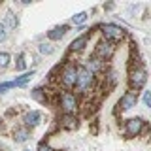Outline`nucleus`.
<instances>
[{
  "label": "nucleus",
  "mask_w": 151,
  "mask_h": 151,
  "mask_svg": "<svg viewBox=\"0 0 151 151\" xmlns=\"http://www.w3.org/2000/svg\"><path fill=\"white\" fill-rule=\"evenodd\" d=\"M127 79H129L130 91L138 93L140 89H144L145 83H147V70H145L142 64H134V66L129 68V76H127Z\"/></svg>",
  "instance_id": "obj_1"
},
{
  "label": "nucleus",
  "mask_w": 151,
  "mask_h": 151,
  "mask_svg": "<svg viewBox=\"0 0 151 151\" xmlns=\"http://www.w3.org/2000/svg\"><path fill=\"white\" fill-rule=\"evenodd\" d=\"M94 87V76L89 70L83 68V64H78V76H76V85L74 89H78V93L87 94L89 91H93Z\"/></svg>",
  "instance_id": "obj_2"
},
{
  "label": "nucleus",
  "mask_w": 151,
  "mask_h": 151,
  "mask_svg": "<svg viewBox=\"0 0 151 151\" xmlns=\"http://www.w3.org/2000/svg\"><path fill=\"white\" fill-rule=\"evenodd\" d=\"M98 28H100L102 40L110 42V44H113V45L125 38V28H121L119 25H115V23H104V25H100Z\"/></svg>",
  "instance_id": "obj_3"
},
{
  "label": "nucleus",
  "mask_w": 151,
  "mask_h": 151,
  "mask_svg": "<svg viewBox=\"0 0 151 151\" xmlns=\"http://www.w3.org/2000/svg\"><path fill=\"white\" fill-rule=\"evenodd\" d=\"M76 76H78V64H76V63H66L63 68H60L59 83L64 87V91H72V89H74Z\"/></svg>",
  "instance_id": "obj_4"
},
{
  "label": "nucleus",
  "mask_w": 151,
  "mask_h": 151,
  "mask_svg": "<svg viewBox=\"0 0 151 151\" xmlns=\"http://www.w3.org/2000/svg\"><path fill=\"white\" fill-rule=\"evenodd\" d=\"M59 108L63 113H76L79 110V96L74 91H64L59 96Z\"/></svg>",
  "instance_id": "obj_5"
},
{
  "label": "nucleus",
  "mask_w": 151,
  "mask_h": 151,
  "mask_svg": "<svg viewBox=\"0 0 151 151\" xmlns=\"http://www.w3.org/2000/svg\"><path fill=\"white\" fill-rule=\"evenodd\" d=\"M145 129V121L142 117H130V119L125 121V134L127 138H136L140 136Z\"/></svg>",
  "instance_id": "obj_6"
},
{
  "label": "nucleus",
  "mask_w": 151,
  "mask_h": 151,
  "mask_svg": "<svg viewBox=\"0 0 151 151\" xmlns=\"http://www.w3.org/2000/svg\"><path fill=\"white\" fill-rule=\"evenodd\" d=\"M115 49H117V47L113 45V44L100 40V42L96 44V47H94V57H98L100 60L108 63V60H111V59H113V55H115Z\"/></svg>",
  "instance_id": "obj_7"
},
{
  "label": "nucleus",
  "mask_w": 151,
  "mask_h": 151,
  "mask_svg": "<svg viewBox=\"0 0 151 151\" xmlns=\"http://www.w3.org/2000/svg\"><path fill=\"white\" fill-rule=\"evenodd\" d=\"M138 100H140V94L136 91H125L123 93V96L119 98V102H117V106H119L121 111H127V110H132V108L138 106Z\"/></svg>",
  "instance_id": "obj_8"
},
{
  "label": "nucleus",
  "mask_w": 151,
  "mask_h": 151,
  "mask_svg": "<svg viewBox=\"0 0 151 151\" xmlns=\"http://www.w3.org/2000/svg\"><path fill=\"white\" fill-rule=\"evenodd\" d=\"M106 64H108V63H104V60H100V59H98V57L91 55L87 60H85L83 68H85V70H89V72H91V74L94 76V78H96L98 74H102L104 70H106Z\"/></svg>",
  "instance_id": "obj_9"
},
{
  "label": "nucleus",
  "mask_w": 151,
  "mask_h": 151,
  "mask_svg": "<svg viewBox=\"0 0 151 151\" xmlns=\"http://www.w3.org/2000/svg\"><path fill=\"white\" fill-rule=\"evenodd\" d=\"M79 125V119L76 113H63V115L59 117V127L64 130H76Z\"/></svg>",
  "instance_id": "obj_10"
},
{
  "label": "nucleus",
  "mask_w": 151,
  "mask_h": 151,
  "mask_svg": "<svg viewBox=\"0 0 151 151\" xmlns=\"http://www.w3.org/2000/svg\"><path fill=\"white\" fill-rule=\"evenodd\" d=\"M40 123H42V111H38V110H30L23 115V127H27L30 130L34 127H38Z\"/></svg>",
  "instance_id": "obj_11"
},
{
  "label": "nucleus",
  "mask_w": 151,
  "mask_h": 151,
  "mask_svg": "<svg viewBox=\"0 0 151 151\" xmlns=\"http://www.w3.org/2000/svg\"><path fill=\"white\" fill-rule=\"evenodd\" d=\"M68 25H57L53 27L51 30H47V40L49 42H59V40H63V38L68 34Z\"/></svg>",
  "instance_id": "obj_12"
},
{
  "label": "nucleus",
  "mask_w": 151,
  "mask_h": 151,
  "mask_svg": "<svg viewBox=\"0 0 151 151\" xmlns=\"http://www.w3.org/2000/svg\"><path fill=\"white\" fill-rule=\"evenodd\" d=\"M87 42H89V32L87 34H81V36H78L76 40H72V44H70V53H79V51H83L85 49V45H87Z\"/></svg>",
  "instance_id": "obj_13"
},
{
  "label": "nucleus",
  "mask_w": 151,
  "mask_h": 151,
  "mask_svg": "<svg viewBox=\"0 0 151 151\" xmlns=\"http://www.w3.org/2000/svg\"><path fill=\"white\" fill-rule=\"evenodd\" d=\"M28 138H30V129H27V127L21 125L13 130V140H15V144H25Z\"/></svg>",
  "instance_id": "obj_14"
},
{
  "label": "nucleus",
  "mask_w": 151,
  "mask_h": 151,
  "mask_svg": "<svg viewBox=\"0 0 151 151\" xmlns=\"http://www.w3.org/2000/svg\"><path fill=\"white\" fill-rule=\"evenodd\" d=\"M4 25H6L8 28H9V32L13 30V28H17V25H19V19H17V15L15 13L12 12V9H9V12H6V15H4Z\"/></svg>",
  "instance_id": "obj_15"
},
{
  "label": "nucleus",
  "mask_w": 151,
  "mask_h": 151,
  "mask_svg": "<svg viewBox=\"0 0 151 151\" xmlns=\"http://www.w3.org/2000/svg\"><path fill=\"white\" fill-rule=\"evenodd\" d=\"M32 76H34V70H28V72H25V74H21L19 78H15L13 79V87H25V85L32 79Z\"/></svg>",
  "instance_id": "obj_16"
},
{
  "label": "nucleus",
  "mask_w": 151,
  "mask_h": 151,
  "mask_svg": "<svg viewBox=\"0 0 151 151\" xmlns=\"http://www.w3.org/2000/svg\"><path fill=\"white\" fill-rule=\"evenodd\" d=\"M30 98H32V100H36V102H40V104H45L47 102V94L44 91V87H34L30 91Z\"/></svg>",
  "instance_id": "obj_17"
},
{
  "label": "nucleus",
  "mask_w": 151,
  "mask_h": 151,
  "mask_svg": "<svg viewBox=\"0 0 151 151\" xmlns=\"http://www.w3.org/2000/svg\"><path fill=\"white\" fill-rule=\"evenodd\" d=\"M38 51H40L42 55H53L55 47L51 45V42H40V44H38Z\"/></svg>",
  "instance_id": "obj_18"
},
{
  "label": "nucleus",
  "mask_w": 151,
  "mask_h": 151,
  "mask_svg": "<svg viewBox=\"0 0 151 151\" xmlns=\"http://www.w3.org/2000/svg\"><path fill=\"white\" fill-rule=\"evenodd\" d=\"M87 17H89V13H87V12L74 13V15H72V23H74V25H78V27H83V23L87 21Z\"/></svg>",
  "instance_id": "obj_19"
},
{
  "label": "nucleus",
  "mask_w": 151,
  "mask_h": 151,
  "mask_svg": "<svg viewBox=\"0 0 151 151\" xmlns=\"http://www.w3.org/2000/svg\"><path fill=\"white\" fill-rule=\"evenodd\" d=\"M9 63H12V55H9L8 51H0V70L8 68Z\"/></svg>",
  "instance_id": "obj_20"
},
{
  "label": "nucleus",
  "mask_w": 151,
  "mask_h": 151,
  "mask_svg": "<svg viewBox=\"0 0 151 151\" xmlns=\"http://www.w3.org/2000/svg\"><path fill=\"white\" fill-rule=\"evenodd\" d=\"M106 89H113L117 85V76H115V72H108V76H106Z\"/></svg>",
  "instance_id": "obj_21"
},
{
  "label": "nucleus",
  "mask_w": 151,
  "mask_h": 151,
  "mask_svg": "<svg viewBox=\"0 0 151 151\" xmlns=\"http://www.w3.org/2000/svg\"><path fill=\"white\" fill-rule=\"evenodd\" d=\"M25 68H27L25 55H23V53H17V57H15V70H25Z\"/></svg>",
  "instance_id": "obj_22"
},
{
  "label": "nucleus",
  "mask_w": 151,
  "mask_h": 151,
  "mask_svg": "<svg viewBox=\"0 0 151 151\" xmlns=\"http://www.w3.org/2000/svg\"><path fill=\"white\" fill-rule=\"evenodd\" d=\"M8 36H9V28L0 21V44H4V42L8 40Z\"/></svg>",
  "instance_id": "obj_23"
},
{
  "label": "nucleus",
  "mask_w": 151,
  "mask_h": 151,
  "mask_svg": "<svg viewBox=\"0 0 151 151\" xmlns=\"http://www.w3.org/2000/svg\"><path fill=\"white\" fill-rule=\"evenodd\" d=\"M9 89H13L12 81H2V83H0V94H4L6 91H9Z\"/></svg>",
  "instance_id": "obj_24"
},
{
  "label": "nucleus",
  "mask_w": 151,
  "mask_h": 151,
  "mask_svg": "<svg viewBox=\"0 0 151 151\" xmlns=\"http://www.w3.org/2000/svg\"><path fill=\"white\" fill-rule=\"evenodd\" d=\"M36 151H55L53 147H51L49 144H47V142H40V144H38V149Z\"/></svg>",
  "instance_id": "obj_25"
},
{
  "label": "nucleus",
  "mask_w": 151,
  "mask_h": 151,
  "mask_svg": "<svg viewBox=\"0 0 151 151\" xmlns=\"http://www.w3.org/2000/svg\"><path fill=\"white\" fill-rule=\"evenodd\" d=\"M144 106H147V108L151 106V93H149V91L144 93Z\"/></svg>",
  "instance_id": "obj_26"
},
{
  "label": "nucleus",
  "mask_w": 151,
  "mask_h": 151,
  "mask_svg": "<svg viewBox=\"0 0 151 151\" xmlns=\"http://www.w3.org/2000/svg\"><path fill=\"white\" fill-rule=\"evenodd\" d=\"M25 151H30V149H25Z\"/></svg>",
  "instance_id": "obj_27"
}]
</instances>
